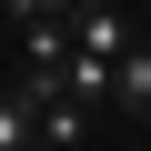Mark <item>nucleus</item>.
I'll return each mask as SVG.
<instances>
[{"mask_svg": "<svg viewBox=\"0 0 151 151\" xmlns=\"http://www.w3.org/2000/svg\"><path fill=\"white\" fill-rule=\"evenodd\" d=\"M70 40H81L91 60H121V50H141V40H131V20H121V0H81V20H70Z\"/></svg>", "mask_w": 151, "mask_h": 151, "instance_id": "1", "label": "nucleus"}, {"mask_svg": "<svg viewBox=\"0 0 151 151\" xmlns=\"http://www.w3.org/2000/svg\"><path fill=\"white\" fill-rule=\"evenodd\" d=\"M81 131H91V101H70V91H60V101H40V151H70Z\"/></svg>", "mask_w": 151, "mask_h": 151, "instance_id": "2", "label": "nucleus"}, {"mask_svg": "<svg viewBox=\"0 0 151 151\" xmlns=\"http://www.w3.org/2000/svg\"><path fill=\"white\" fill-rule=\"evenodd\" d=\"M0 151H40V111L20 91H0Z\"/></svg>", "mask_w": 151, "mask_h": 151, "instance_id": "3", "label": "nucleus"}, {"mask_svg": "<svg viewBox=\"0 0 151 151\" xmlns=\"http://www.w3.org/2000/svg\"><path fill=\"white\" fill-rule=\"evenodd\" d=\"M111 101L151 121V50H121V91H111Z\"/></svg>", "mask_w": 151, "mask_h": 151, "instance_id": "4", "label": "nucleus"}, {"mask_svg": "<svg viewBox=\"0 0 151 151\" xmlns=\"http://www.w3.org/2000/svg\"><path fill=\"white\" fill-rule=\"evenodd\" d=\"M20 30H50V20H81V0H0Z\"/></svg>", "mask_w": 151, "mask_h": 151, "instance_id": "5", "label": "nucleus"}, {"mask_svg": "<svg viewBox=\"0 0 151 151\" xmlns=\"http://www.w3.org/2000/svg\"><path fill=\"white\" fill-rule=\"evenodd\" d=\"M131 151H151V131H141V141H131Z\"/></svg>", "mask_w": 151, "mask_h": 151, "instance_id": "6", "label": "nucleus"}]
</instances>
